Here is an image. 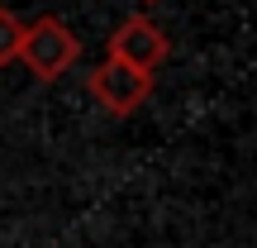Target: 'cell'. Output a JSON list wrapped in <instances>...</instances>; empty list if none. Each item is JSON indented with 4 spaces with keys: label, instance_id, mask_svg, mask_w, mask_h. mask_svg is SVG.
<instances>
[{
    "label": "cell",
    "instance_id": "277c9868",
    "mask_svg": "<svg viewBox=\"0 0 257 248\" xmlns=\"http://www.w3.org/2000/svg\"><path fill=\"white\" fill-rule=\"evenodd\" d=\"M19 38H24V19H19L15 10L0 5V67L19 57Z\"/></svg>",
    "mask_w": 257,
    "mask_h": 248
},
{
    "label": "cell",
    "instance_id": "5b68a950",
    "mask_svg": "<svg viewBox=\"0 0 257 248\" xmlns=\"http://www.w3.org/2000/svg\"><path fill=\"white\" fill-rule=\"evenodd\" d=\"M143 5H153V0H143Z\"/></svg>",
    "mask_w": 257,
    "mask_h": 248
},
{
    "label": "cell",
    "instance_id": "3957f363",
    "mask_svg": "<svg viewBox=\"0 0 257 248\" xmlns=\"http://www.w3.org/2000/svg\"><path fill=\"white\" fill-rule=\"evenodd\" d=\"M167 53H172V43H167V34L148 15L124 19V24L110 34V57H114V62H124V67H134V72H148V76H153L157 67L167 62Z\"/></svg>",
    "mask_w": 257,
    "mask_h": 248
},
{
    "label": "cell",
    "instance_id": "6da1fadb",
    "mask_svg": "<svg viewBox=\"0 0 257 248\" xmlns=\"http://www.w3.org/2000/svg\"><path fill=\"white\" fill-rule=\"evenodd\" d=\"M81 57V38L62 24L57 15H43L34 24H24V38H19V62L38 76V81H62L67 72Z\"/></svg>",
    "mask_w": 257,
    "mask_h": 248
},
{
    "label": "cell",
    "instance_id": "7a4b0ae2",
    "mask_svg": "<svg viewBox=\"0 0 257 248\" xmlns=\"http://www.w3.org/2000/svg\"><path fill=\"white\" fill-rule=\"evenodd\" d=\"M86 91L95 96L100 110H110V115H119V120H124V115H134L138 105L153 96V76H148V72H134V67L114 62V57H105V62L86 76Z\"/></svg>",
    "mask_w": 257,
    "mask_h": 248
}]
</instances>
